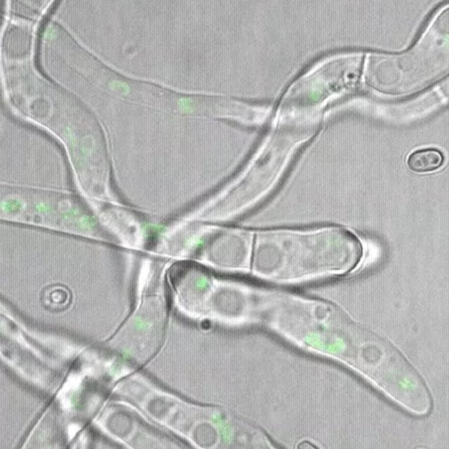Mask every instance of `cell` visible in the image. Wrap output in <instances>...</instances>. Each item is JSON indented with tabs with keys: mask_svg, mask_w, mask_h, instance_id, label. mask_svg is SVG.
Instances as JSON below:
<instances>
[{
	"mask_svg": "<svg viewBox=\"0 0 449 449\" xmlns=\"http://www.w3.org/2000/svg\"><path fill=\"white\" fill-rule=\"evenodd\" d=\"M361 256L360 242L342 228L267 231L258 236L253 269L271 280L298 283L344 273Z\"/></svg>",
	"mask_w": 449,
	"mask_h": 449,
	"instance_id": "6da1fadb",
	"label": "cell"
},
{
	"mask_svg": "<svg viewBox=\"0 0 449 449\" xmlns=\"http://www.w3.org/2000/svg\"><path fill=\"white\" fill-rule=\"evenodd\" d=\"M173 271L183 309L194 315L239 321L254 316L259 304L253 291L221 281L197 267L182 264Z\"/></svg>",
	"mask_w": 449,
	"mask_h": 449,
	"instance_id": "7a4b0ae2",
	"label": "cell"
},
{
	"mask_svg": "<svg viewBox=\"0 0 449 449\" xmlns=\"http://www.w3.org/2000/svg\"><path fill=\"white\" fill-rule=\"evenodd\" d=\"M366 79L375 88L394 94L415 91L430 81L434 74L427 60L411 53L370 55Z\"/></svg>",
	"mask_w": 449,
	"mask_h": 449,
	"instance_id": "3957f363",
	"label": "cell"
},
{
	"mask_svg": "<svg viewBox=\"0 0 449 449\" xmlns=\"http://www.w3.org/2000/svg\"><path fill=\"white\" fill-rule=\"evenodd\" d=\"M163 313L158 300H150L131 317L116 335L113 344L117 349L142 361L150 356L162 337Z\"/></svg>",
	"mask_w": 449,
	"mask_h": 449,
	"instance_id": "277c9868",
	"label": "cell"
},
{
	"mask_svg": "<svg viewBox=\"0 0 449 449\" xmlns=\"http://www.w3.org/2000/svg\"><path fill=\"white\" fill-rule=\"evenodd\" d=\"M215 237L205 249L204 260L221 269L237 270L244 268L248 256V243L244 236L225 233Z\"/></svg>",
	"mask_w": 449,
	"mask_h": 449,
	"instance_id": "5b68a950",
	"label": "cell"
},
{
	"mask_svg": "<svg viewBox=\"0 0 449 449\" xmlns=\"http://www.w3.org/2000/svg\"><path fill=\"white\" fill-rule=\"evenodd\" d=\"M443 163L442 153L432 148L418 149L408 158L409 168L416 173H429L439 168Z\"/></svg>",
	"mask_w": 449,
	"mask_h": 449,
	"instance_id": "8992f818",
	"label": "cell"
},
{
	"mask_svg": "<svg viewBox=\"0 0 449 449\" xmlns=\"http://www.w3.org/2000/svg\"><path fill=\"white\" fill-rule=\"evenodd\" d=\"M41 300L47 309L52 311H60L65 309L69 304L71 295L65 287L52 286L44 289Z\"/></svg>",
	"mask_w": 449,
	"mask_h": 449,
	"instance_id": "52a82bcc",
	"label": "cell"
}]
</instances>
